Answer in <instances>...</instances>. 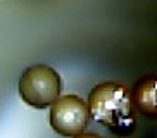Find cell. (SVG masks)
I'll return each instance as SVG.
<instances>
[{"label": "cell", "mask_w": 157, "mask_h": 138, "mask_svg": "<svg viewBox=\"0 0 157 138\" xmlns=\"http://www.w3.org/2000/svg\"><path fill=\"white\" fill-rule=\"evenodd\" d=\"M73 138H102L100 135H97V133H78L76 136H73Z\"/></svg>", "instance_id": "5"}, {"label": "cell", "mask_w": 157, "mask_h": 138, "mask_svg": "<svg viewBox=\"0 0 157 138\" xmlns=\"http://www.w3.org/2000/svg\"><path fill=\"white\" fill-rule=\"evenodd\" d=\"M155 76H147L135 85L131 92V102L143 114L154 117L155 116Z\"/></svg>", "instance_id": "4"}, {"label": "cell", "mask_w": 157, "mask_h": 138, "mask_svg": "<svg viewBox=\"0 0 157 138\" xmlns=\"http://www.w3.org/2000/svg\"><path fill=\"white\" fill-rule=\"evenodd\" d=\"M88 124L86 102L78 95L57 97L50 109V126L60 136L73 138Z\"/></svg>", "instance_id": "3"}, {"label": "cell", "mask_w": 157, "mask_h": 138, "mask_svg": "<svg viewBox=\"0 0 157 138\" xmlns=\"http://www.w3.org/2000/svg\"><path fill=\"white\" fill-rule=\"evenodd\" d=\"M19 95L35 109H47L62 92V79L54 67L35 64L24 69L19 78Z\"/></svg>", "instance_id": "2"}, {"label": "cell", "mask_w": 157, "mask_h": 138, "mask_svg": "<svg viewBox=\"0 0 157 138\" xmlns=\"http://www.w3.org/2000/svg\"><path fill=\"white\" fill-rule=\"evenodd\" d=\"M88 114L112 133L126 136L135 129V105L131 92L114 81L98 83L88 95Z\"/></svg>", "instance_id": "1"}]
</instances>
